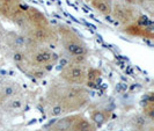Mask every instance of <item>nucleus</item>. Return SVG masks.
<instances>
[{
  "label": "nucleus",
  "mask_w": 154,
  "mask_h": 131,
  "mask_svg": "<svg viewBox=\"0 0 154 131\" xmlns=\"http://www.w3.org/2000/svg\"><path fill=\"white\" fill-rule=\"evenodd\" d=\"M91 95L85 86H74L54 79L44 96V110L49 117H60L77 113L89 103Z\"/></svg>",
  "instance_id": "obj_1"
},
{
  "label": "nucleus",
  "mask_w": 154,
  "mask_h": 131,
  "mask_svg": "<svg viewBox=\"0 0 154 131\" xmlns=\"http://www.w3.org/2000/svg\"><path fill=\"white\" fill-rule=\"evenodd\" d=\"M54 28L59 39V44L69 54V57H78V56L88 57L89 54L88 46L73 28L62 23L57 24Z\"/></svg>",
  "instance_id": "obj_2"
},
{
  "label": "nucleus",
  "mask_w": 154,
  "mask_h": 131,
  "mask_svg": "<svg viewBox=\"0 0 154 131\" xmlns=\"http://www.w3.org/2000/svg\"><path fill=\"white\" fill-rule=\"evenodd\" d=\"M93 122L82 114L56 117L45 125V131H96Z\"/></svg>",
  "instance_id": "obj_3"
},
{
  "label": "nucleus",
  "mask_w": 154,
  "mask_h": 131,
  "mask_svg": "<svg viewBox=\"0 0 154 131\" xmlns=\"http://www.w3.org/2000/svg\"><path fill=\"white\" fill-rule=\"evenodd\" d=\"M24 52L28 57L29 63L34 67L42 69L46 72H49L52 69L59 59L58 55L56 54L54 50L44 45H39L37 43L32 42L31 39Z\"/></svg>",
  "instance_id": "obj_4"
},
{
  "label": "nucleus",
  "mask_w": 154,
  "mask_h": 131,
  "mask_svg": "<svg viewBox=\"0 0 154 131\" xmlns=\"http://www.w3.org/2000/svg\"><path fill=\"white\" fill-rule=\"evenodd\" d=\"M141 14L143 13L138 6L128 4L123 0L112 1V8H111L110 16L119 24H122V27L128 26L130 23L137 22V20Z\"/></svg>",
  "instance_id": "obj_5"
},
{
  "label": "nucleus",
  "mask_w": 154,
  "mask_h": 131,
  "mask_svg": "<svg viewBox=\"0 0 154 131\" xmlns=\"http://www.w3.org/2000/svg\"><path fill=\"white\" fill-rule=\"evenodd\" d=\"M88 64H78V63L69 62L63 66L59 72V79L64 83L74 86H86Z\"/></svg>",
  "instance_id": "obj_6"
},
{
  "label": "nucleus",
  "mask_w": 154,
  "mask_h": 131,
  "mask_svg": "<svg viewBox=\"0 0 154 131\" xmlns=\"http://www.w3.org/2000/svg\"><path fill=\"white\" fill-rule=\"evenodd\" d=\"M122 31L126 35H130L133 37H140V39H152L154 37L153 26L152 24H143L140 22H133L128 26L122 27Z\"/></svg>",
  "instance_id": "obj_7"
},
{
  "label": "nucleus",
  "mask_w": 154,
  "mask_h": 131,
  "mask_svg": "<svg viewBox=\"0 0 154 131\" xmlns=\"http://www.w3.org/2000/svg\"><path fill=\"white\" fill-rule=\"evenodd\" d=\"M23 13H24V16L27 19V22L30 27L43 28V27L50 26V22L46 19V16L36 7L26 6V7H23Z\"/></svg>",
  "instance_id": "obj_8"
},
{
  "label": "nucleus",
  "mask_w": 154,
  "mask_h": 131,
  "mask_svg": "<svg viewBox=\"0 0 154 131\" xmlns=\"http://www.w3.org/2000/svg\"><path fill=\"white\" fill-rule=\"evenodd\" d=\"M111 115H112L111 110L107 108H102V107H96L89 111V120L96 128H101L110 120Z\"/></svg>",
  "instance_id": "obj_9"
},
{
  "label": "nucleus",
  "mask_w": 154,
  "mask_h": 131,
  "mask_svg": "<svg viewBox=\"0 0 154 131\" xmlns=\"http://www.w3.org/2000/svg\"><path fill=\"white\" fill-rule=\"evenodd\" d=\"M20 94V86L14 81H4L0 84V107L7 100Z\"/></svg>",
  "instance_id": "obj_10"
},
{
  "label": "nucleus",
  "mask_w": 154,
  "mask_h": 131,
  "mask_svg": "<svg viewBox=\"0 0 154 131\" xmlns=\"http://www.w3.org/2000/svg\"><path fill=\"white\" fill-rule=\"evenodd\" d=\"M89 4L100 15L110 16L112 8V0H89Z\"/></svg>",
  "instance_id": "obj_11"
},
{
  "label": "nucleus",
  "mask_w": 154,
  "mask_h": 131,
  "mask_svg": "<svg viewBox=\"0 0 154 131\" xmlns=\"http://www.w3.org/2000/svg\"><path fill=\"white\" fill-rule=\"evenodd\" d=\"M101 80V72L100 70L94 69V67H91L88 69V72H87V80H86V86L91 87V88H94L99 85Z\"/></svg>",
  "instance_id": "obj_12"
},
{
  "label": "nucleus",
  "mask_w": 154,
  "mask_h": 131,
  "mask_svg": "<svg viewBox=\"0 0 154 131\" xmlns=\"http://www.w3.org/2000/svg\"><path fill=\"white\" fill-rule=\"evenodd\" d=\"M23 103H24V101H23L22 98H20L19 95H15V96H13L12 99H9V100L6 101V102L1 106V109L9 110V111H16V110H20V109L22 108Z\"/></svg>",
  "instance_id": "obj_13"
},
{
  "label": "nucleus",
  "mask_w": 154,
  "mask_h": 131,
  "mask_svg": "<svg viewBox=\"0 0 154 131\" xmlns=\"http://www.w3.org/2000/svg\"><path fill=\"white\" fill-rule=\"evenodd\" d=\"M148 123H151V121H149V120H147L146 117L143 115V114L134 115L131 120L132 126H133V128H136V129L139 130V131L143 130V129H145V128H147Z\"/></svg>",
  "instance_id": "obj_14"
},
{
  "label": "nucleus",
  "mask_w": 154,
  "mask_h": 131,
  "mask_svg": "<svg viewBox=\"0 0 154 131\" xmlns=\"http://www.w3.org/2000/svg\"><path fill=\"white\" fill-rule=\"evenodd\" d=\"M143 115L146 117L147 120H149L151 122L153 121L154 116V101L152 99V95H149V99L145 101L144 108H143Z\"/></svg>",
  "instance_id": "obj_15"
},
{
  "label": "nucleus",
  "mask_w": 154,
  "mask_h": 131,
  "mask_svg": "<svg viewBox=\"0 0 154 131\" xmlns=\"http://www.w3.org/2000/svg\"><path fill=\"white\" fill-rule=\"evenodd\" d=\"M2 4L11 5V6H20L22 5V0H1Z\"/></svg>",
  "instance_id": "obj_16"
},
{
  "label": "nucleus",
  "mask_w": 154,
  "mask_h": 131,
  "mask_svg": "<svg viewBox=\"0 0 154 131\" xmlns=\"http://www.w3.org/2000/svg\"><path fill=\"white\" fill-rule=\"evenodd\" d=\"M125 2H128V4H131V5H134V6H138L139 4V0H123Z\"/></svg>",
  "instance_id": "obj_17"
},
{
  "label": "nucleus",
  "mask_w": 154,
  "mask_h": 131,
  "mask_svg": "<svg viewBox=\"0 0 154 131\" xmlns=\"http://www.w3.org/2000/svg\"><path fill=\"white\" fill-rule=\"evenodd\" d=\"M1 113H2V109H1V107H0V116H1Z\"/></svg>",
  "instance_id": "obj_18"
},
{
  "label": "nucleus",
  "mask_w": 154,
  "mask_h": 131,
  "mask_svg": "<svg viewBox=\"0 0 154 131\" xmlns=\"http://www.w3.org/2000/svg\"><path fill=\"white\" fill-rule=\"evenodd\" d=\"M37 131H39V130H37Z\"/></svg>",
  "instance_id": "obj_19"
}]
</instances>
